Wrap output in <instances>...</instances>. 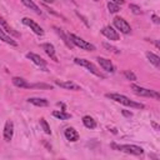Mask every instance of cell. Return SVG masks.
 Listing matches in <instances>:
<instances>
[{"label":"cell","mask_w":160,"mask_h":160,"mask_svg":"<svg viewBox=\"0 0 160 160\" xmlns=\"http://www.w3.org/2000/svg\"><path fill=\"white\" fill-rule=\"evenodd\" d=\"M26 58L28 59H30L34 64H36L38 66H42V68H45L46 66V61L42 59V58H40L38 54H34V52H28L26 54Z\"/></svg>","instance_id":"cell-11"},{"label":"cell","mask_w":160,"mask_h":160,"mask_svg":"<svg viewBox=\"0 0 160 160\" xmlns=\"http://www.w3.org/2000/svg\"><path fill=\"white\" fill-rule=\"evenodd\" d=\"M112 2H115L116 5H122L125 1H124V0H112Z\"/></svg>","instance_id":"cell-33"},{"label":"cell","mask_w":160,"mask_h":160,"mask_svg":"<svg viewBox=\"0 0 160 160\" xmlns=\"http://www.w3.org/2000/svg\"><path fill=\"white\" fill-rule=\"evenodd\" d=\"M42 1H44V2H50V4H51V2H54L55 0H42Z\"/></svg>","instance_id":"cell-35"},{"label":"cell","mask_w":160,"mask_h":160,"mask_svg":"<svg viewBox=\"0 0 160 160\" xmlns=\"http://www.w3.org/2000/svg\"><path fill=\"white\" fill-rule=\"evenodd\" d=\"M55 30H56V32H58V34H59V35L61 36V39L64 40V42H65V45H66L68 48H70V49H71V48H72L74 45H72V42L70 41V39H69V36H68V35H65V34H64V31H62L61 29H59V28H55Z\"/></svg>","instance_id":"cell-22"},{"label":"cell","mask_w":160,"mask_h":160,"mask_svg":"<svg viewBox=\"0 0 160 160\" xmlns=\"http://www.w3.org/2000/svg\"><path fill=\"white\" fill-rule=\"evenodd\" d=\"M130 10L135 14V15H140L141 14V9H140V6H138V5H135V4H130Z\"/></svg>","instance_id":"cell-28"},{"label":"cell","mask_w":160,"mask_h":160,"mask_svg":"<svg viewBox=\"0 0 160 160\" xmlns=\"http://www.w3.org/2000/svg\"><path fill=\"white\" fill-rule=\"evenodd\" d=\"M40 126L42 128V130H44V132H45V134H48V135H51V130H50V126H49L48 121H46L44 118H41V119H40Z\"/></svg>","instance_id":"cell-24"},{"label":"cell","mask_w":160,"mask_h":160,"mask_svg":"<svg viewBox=\"0 0 160 160\" xmlns=\"http://www.w3.org/2000/svg\"><path fill=\"white\" fill-rule=\"evenodd\" d=\"M122 115H124V116H126V118H131V116H132V112L126 111V110H122Z\"/></svg>","instance_id":"cell-31"},{"label":"cell","mask_w":160,"mask_h":160,"mask_svg":"<svg viewBox=\"0 0 160 160\" xmlns=\"http://www.w3.org/2000/svg\"><path fill=\"white\" fill-rule=\"evenodd\" d=\"M68 36H69L70 41L72 42V45H75V46H78V48H80V49H82V50H88V51H95V46H94L92 44L88 42L86 40H84V39H81V38H79V36H76L75 34L70 32Z\"/></svg>","instance_id":"cell-2"},{"label":"cell","mask_w":160,"mask_h":160,"mask_svg":"<svg viewBox=\"0 0 160 160\" xmlns=\"http://www.w3.org/2000/svg\"><path fill=\"white\" fill-rule=\"evenodd\" d=\"M96 60H98V62L100 64V66H101V68H102L105 71H108V72H114V71H115V68H114L112 62H111L109 59L99 56Z\"/></svg>","instance_id":"cell-10"},{"label":"cell","mask_w":160,"mask_h":160,"mask_svg":"<svg viewBox=\"0 0 160 160\" xmlns=\"http://www.w3.org/2000/svg\"><path fill=\"white\" fill-rule=\"evenodd\" d=\"M124 76H125L128 80H130V81H135V80H136L135 74H134L132 71H130V70H124Z\"/></svg>","instance_id":"cell-27"},{"label":"cell","mask_w":160,"mask_h":160,"mask_svg":"<svg viewBox=\"0 0 160 160\" xmlns=\"http://www.w3.org/2000/svg\"><path fill=\"white\" fill-rule=\"evenodd\" d=\"M94 1H98V0H94Z\"/></svg>","instance_id":"cell-36"},{"label":"cell","mask_w":160,"mask_h":160,"mask_svg":"<svg viewBox=\"0 0 160 160\" xmlns=\"http://www.w3.org/2000/svg\"><path fill=\"white\" fill-rule=\"evenodd\" d=\"M30 89H50L51 90L52 86L49 84H44V82H36V84H31Z\"/></svg>","instance_id":"cell-25"},{"label":"cell","mask_w":160,"mask_h":160,"mask_svg":"<svg viewBox=\"0 0 160 160\" xmlns=\"http://www.w3.org/2000/svg\"><path fill=\"white\" fill-rule=\"evenodd\" d=\"M0 40H2L4 42H6V44H9V45H12V46H18V42L10 36V35H8L1 28H0Z\"/></svg>","instance_id":"cell-16"},{"label":"cell","mask_w":160,"mask_h":160,"mask_svg":"<svg viewBox=\"0 0 160 160\" xmlns=\"http://www.w3.org/2000/svg\"><path fill=\"white\" fill-rule=\"evenodd\" d=\"M74 62L75 64H78V65H80V66H84V68H86L91 74H94L95 76H98V78H101V79H104L105 78V75L104 74H101L100 72V70L91 62V61H89V60H86V59H79V58H76V59H74Z\"/></svg>","instance_id":"cell-3"},{"label":"cell","mask_w":160,"mask_h":160,"mask_svg":"<svg viewBox=\"0 0 160 160\" xmlns=\"http://www.w3.org/2000/svg\"><path fill=\"white\" fill-rule=\"evenodd\" d=\"M20 1H21V2H22L25 6H26V8H29L30 10H34L36 14H41L40 8H39V6H38V5H36V4H35L32 0H20Z\"/></svg>","instance_id":"cell-18"},{"label":"cell","mask_w":160,"mask_h":160,"mask_svg":"<svg viewBox=\"0 0 160 160\" xmlns=\"http://www.w3.org/2000/svg\"><path fill=\"white\" fill-rule=\"evenodd\" d=\"M151 18H152V21H154L155 24H159V22H160V20H159V18H158L156 15H152Z\"/></svg>","instance_id":"cell-32"},{"label":"cell","mask_w":160,"mask_h":160,"mask_svg":"<svg viewBox=\"0 0 160 160\" xmlns=\"http://www.w3.org/2000/svg\"><path fill=\"white\" fill-rule=\"evenodd\" d=\"M151 125H152V126H154L156 130H159V126H158V124H155V122H151Z\"/></svg>","instance_id":"cell-34"},{"label":"cell","mask_w":160,"mask_h":160,"mask_svg":"<svg viewBox=\"0 0 160 160\" xmlns=\"http://www.w3.org/2000/svg\"><path fill=\"white\" fill-rule=\"evenodd\" d=\"M28 101L35 106H40V108H45L49 105V101L46 99H42V98H29Z\"/></svg>","instance_id":"cell-15"},{"label":"cell","mask_w":160,"mask_h":160,"mask_svg":"<svg viewBox=\"0 0 160 160\" xmlns=\"http://www.w3.org/2000/svg\"><path fill=\"white\" fill-rule=\"evenodd\" d=\"M55 84L60 88H64V89H68V90H80V86L76 85L75 82L72 81H61V80H55Z\"/></svg>","instance_id":"cell-12"},{"label":"cell","mask_w":160,"mask_h":160,"mask_svg":"<svg viewBox=\"0 0 160 160\" xmlns=\"http://www.w3.org/2000/svg\"><path fill=\"white\" fill-rule=\"evenodd\" d=\"M22 24H25L26 26H29L36 35H44V30H42V28L39 25V24H36L34 20H31V19H29V18H22Z\"/></svg>","instance_id":"cell-7"},{"label":"cell","mask_w":160,"mask_h":160,"mask_svg":"<svg viewBox=\"0 0 160 160\" xmlns=\"http://www.w3.org/2000/svg\"><path fill=\"white\" fill-rule=\"evenodd\" d=\"M146 58L149 59V61H150L154 66H156V68H159V66H160V58H159L158 55H155L154 52L148 51V52H146Z\"/></svg>","instance_id":"cell-20"},{"label":"cell","mask_w":160,"mask_h":160,"mask_svg":"<svg viewBox=\"0 0 160 160\" xmlns=\"http://www.w3.org/2000/svg\"><path fill=\"white\" fill-rule=\"evenodd\" d=\"M114 25L122 34H130L131 32V28H130L129 22L126 20H124L122 18H120V16H115L114 18Z\"/></svg>","instance_id":"cell-6"},{"label":"cell","mask_w":160,"mask_h":160,"mask_svg":"<svg viewBox=\"0 0 160 160\" xmlns=\"http://www.w3.org/2000/svg\"><path fill=\"white\" fill-rule=\"evenodd\" d=\"M131 90H132L136 95H140V96L154 98V99H156V100H159V99H160L159 92H156L155 90H149V89L141 88V86H139V85H131Z\"/></svg>","instance_id":"cell-5"},{"label":"cell","mask_w":160,"mask_h":160,"mask_svg":"<svg viewBox=\"0 0 160 160\" xmlns=\"http://www.w3.org/2000/svg\"><path fill=\"white\" fill-rule=\"evenodd\" d=\"M108 9H109L110 12H118V11L120 10V6L116 5V4L112 2V1H109V2H108Z\"/></svg>","instance_id":"cell-26"},{"label":"cell","mask_w":160,"mask_h":160,"mask_svg":"<svg viewBox=\"0 0 160 160\" xmlns=\"http://www.w3.org/2000/svg\"><path fill=\"white\" fill-rule=\"evenodd\" d=\"M106 98L119 102V104H122L125 106H130V108H135V109H144V104L141 102H136V101H132L130 100L128 96L125 95H121V94H118V92H112V94H106L105 95Z\"/></svg>","instance_id":"cell-1"},{"label":"cell","mask_w":160,"mask_h":160,"mask_svg":"<svg viewBox=\"0 0 160 160\" xmlns=\"http://www.w3.org/2000/svg\"><path fill=\"white\" fill-rule=\"evenodd\" d=\"M14 135V122L11 120H6L5 126H4V140L10 141Z\"/></svg>","instance_id":"cell-9"},{"label":"cell","mask_w":160,"mask_h":160,"mask_svg":"<svg viewBox=\"0 0 160 160\" xmlns=\"http://www.w3.org/2000/svg\"><path fill=\"white\" fill-rule=\"evenodd\" d=\"M102 46H104L105 49H108L109 51H112V52H115V54H120V50H118V49H116L115 46H112V45H109L108 42H104Z\"/></svg>","instance_id":"cell-29"},{"label":"cell","mask_w":160,"mask_h":160,"mask_svg":"<svg viewBox=\"0 0 160 160\" xmlns=\"http://www.w3.org/2000/svg\"><path fill=\"white\" fill-rule=\"evenodd\" d=\"M42 49L45 50V52H46V54H48L55 62L59 61L58 58H56V55H55V48H54L52 44H50V42H45V44H42Z\"/></svg>","instance_id":"cell-14"},{"label":"cell","mask_w":160,"mask_h":160,"mask_svg":"<svg viewBox=\"0 0 160 160\" xmlns=\"http://www.w3.org/2000/svg\"><path fill=\"white\" fill-rule=\"evenodd\" d=\"M82 124H84L85 128H88V129H95V128H96V121H95L91 116H89V115H86V116L82 118Z\"/></svg>","instance_id":"cell-19"},{"label":"cell","mask_w":160,"mask_h":160,"mask_svg":"<svg viewBox=\"0 0 160 160\" xmlns=\"http://www.w3.org/2000/svg\"><path fill=\"white\" fill-rule=\"evenodd\" d=\"M12 84H14L15 86H18V88H24V89H30V85H31V84H29L25 79L19 78V76L12 78Z\"/></svg>","instance_id":"cell-17"},{"label":"cell","mask_w":160,"mask_h":160,"mask_svg":"<svg viewBox=\"0 0 160 160\" xmlns=\"http://www.w3.org/2000/svg\"><path fill=\"white\" fill-rule=\"evenodd\" d=\"M76 15H78V16H79V18H80V19L82 20V22H84V24H85L86 26H89V22H88V20H86V18H85L84 15H81V14H80L79 11H76Z\"/></svg>","instance_id":"cell-30"},{"label":"cell","mask_w":160,"mask_h":160,"mask_svg":"<svg viewBox=\"0 0 160 160\" xmlns=\"http://www.w3.org/2000/svg\"><path fill=\"white\" fill-rule=\"evenodd\" d=\"M101 34L105 38H108L109 40H119V38H120L119 32L111 26H104L102 30H101Z\"/></svg>","instance_id":"cell-8"},{"label":"cell","mask_w":160,"mask_h":160,"mask_svg":"<svg viewBox=\"0 0 160 160\" xmlns=\"http://www.w3.org/2000/svg\"><path fill=\"white\" fill-rule=\"evenodd\" d=\"M64 135L69 141H72V142L78 141V139H79V132L74 128H66L64 131Z\"/></svg>","instance_id":"cell-13"},{"label":"cell","mask_w":160,"mask_h":160,"mask_svg":"<svg viewBox=\"0 0 160 160\" xmlns=\"http://www.w3.org/2000/svg\"><path fill=\"white\" fill-rule=\"evenodd\" d=\"M52 115L55 116V118H58L59 120H68V119H70L71 118V115L70 114H68V112H65L64 110H56V111H52Z\"/></svg>","instance_id":"cell-23"},{"label":"cell","mask_w":160,"mask_h":160,"mask_svg":"<svg viewBox=\"0 0 160 160\" xmlns=\"http://www.w3.org/2000/svg\"><path fill=\"white\" fill-rule=\"evenodd\" d=\"M0 25L5 29V31H6L8 34H12L14 36H19V32H16L15 30H12V29L9 26V24L6 22V20H5L4 18H1V16H0Z\"/></svg>","instance_id":"cell-21"},{"label":"cell","mask_w":160,"mask_h":160,"mask_svg":"<svg viewBox=\"0 0 160 160\" xmlns=\"http://www.w3.org/2000/svg\"><path fill=\"white\" fill-rule=\"evenodd\" d=\"M111 146L114 149H118L122 152H126V154H131V155H142L144 154V149L140 148V146H136V145H129V144H125V145H116V144H111Z\"/></svg>","instance_id":"cell-4"}]
</instances>
